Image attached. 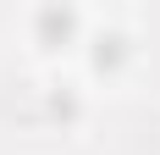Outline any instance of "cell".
Returning <instances> with one entry per match:
<instances>
[{"label": "cell", "mask_w": 160, "mask_h": 155, "mask_svg": "<svg viewBox=\"0 0 160 155\" xmlns=\"http://www.w3.org/2000/svg\"><path fill=\"white\" fill-rule=\"evenodd\" d=\"M78 28V17L66 11V6H44V11H39V33H50V39H55V33H72Z\"/></svg>", "instance_id": "1"}, {"label": "cell", "mask_w": 160, "mask_h": 155, "mask_svg": "<svg viewBox=\"0 0 160 155\" xmlns=\"http://www.w3.org/2000/svg\"><path fill=\"white\" fill-rule=\"evenodd\" d=\"M122 56H127V39H122V33H99L94 39V61L99 67H116Z\"/></svg>", "instance_id": "2"}, {"label": "cell", "mask_w": 160, "mask_h": 155, "mask_svg": "<svg viewBox=\"0 0 160 155\" xmlns=\"http://www.w3.org/2000/svg\"><path fill=\"white\" fill-rule=\"evenodd\" d=\"M50 116H78V100L72 94H50Z\"/></svg>", "instance_id": "3"}]
</instances>
